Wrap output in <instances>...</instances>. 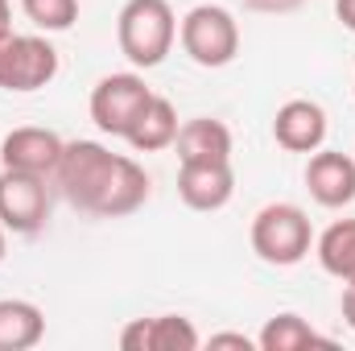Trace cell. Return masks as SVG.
<instances>
[{
	"instance_id": "4",
	"label": "cell",
	"mask_w": 355,
	"mask_h": 351,
	"mask_svg": "<svg viewBox=\"0 0 355 351\" xmlns=\"http://www.w3.org/2000/svg\"><path fill=\"white\" fill-rule=\"evenodd\" d=\"M178 42L194 67L219 71L240 54V21L223 4H194L178 25Z\"/></svg>"
},
{
	"instance_id": "11",
	"label": "cell",
	"mask_w": 355,
	"mask_h": 351,
	"mask_svg": "<svg viewBox=\"0 0 355 351\" xmlns=\"http://www.w3.org/2000/svg\"><path fill=\"white\" fill-rule=\"evenodd\" d=\"M327 112L314 99H285L272 116V141L285 153H314L327 141Z\"/></svg>"
},
{
	"instance_id": "3",
	"label": "cell",
	"mask_w": 355,
	"mask_h": 351,
	"mask_svg": "<svg viewBox=\"0 0 355 351\" xmlns=\"http://www.w3.org/2000/svg\"><path fill=\"white\" fill-rule=\"evenodd\" d=\"M248 240H252V252L265 264L289 268V264H302L310 257L314 228H310V215L297 203H268L252 215Z\"/></svg>"
},
{
	"instance_id": "15",
	"label": "cell",
	"mask_w": 355,
	"mask_h": 351,
	"mask_svg": "<svg viewBox=\"0 0 355 351\" xmlns=\"http://www.w3.org/2000/svg\"><path fill=\"white\" fill-rule=\"evenodd\" d=\"M46 335L42 306L25 298H0V351H29Z\"/></svg>"
},
{
	"instance_id": "22",
	"label": "cell",
	"mask_w": 355,
	"mask_h": 351,
	"mask_svg": "<svg viewBox=\"0 0 355 351\" xmlns=\"http://www.w3.org/2000/svg\"><path fill=\"white\" fill-rule=\"evenodd\" d=\"M335 17L355 33V0H335Z\"/></svg>"
},
{
	"instance_id": "8",
	"label": "cell",
	"mask_w": 355,
	"mask_h": 351,
	"mask_svg": "<svg viewBox=\"0 0 355 351\" xmlns=\"http://www.w3.org/2000/svg\"><path fill=\"white\" fill-rule=\"evenodd\" d=\"M62 137L54 128H12L0 141V170H21V174H37V178H54V166L62 157Z\"/></svg>"
},
{
	"instance_id": "5",
	"label": "cell",
	"mask_w": 355,
	"mask_h": 351,
	"mask_svg": "<svg viewBox=\"0 0 355 351\" xmlns=\"http://www.w3.org/2000/svg\"><path fill=\"white\" fill-rule=\"evenodd\" d=\"M58 75V50L42 33H8L0 37V91H42Z\"/></svg>"
},
{
	"instance_id": "6",
	"label": "cell",
	"mask_w": 355,
	"mask_h": 351,
	"mask_svg": "<svg viewBox=\"0 0 355 351\" xmlns=\"http://www.w3.org/2000/svg\"><path fill=\"white\" fill-rule=\"evenodd\" d=\"M149 99H153V91H149V83H145L137 71H116V75H103V79L91 87L87 108H91V120H95L99 132L124 141Z\"/></svg>"
},
{
	"instance_id": "16",
	"label": "cell",
	"mask_w": 355,
	"mask_h": 351,
	"mask_svg": "<svg viewBox=\"0 0 355 351\" xmlns=\"http://www.w3.org/2000/svg\"><path fill=\"white\" fill-rule=\"evenodd\" d=\"M314 257L335 281L355 285V219H335L314 240Z\"/></svg>"
},
{
	"instance_id": "1",
	"label": "cell",
	"mask_w": 355,
	"mask_h": 351,
	"mask_svg": "<svg viewBox=\"0 0 355 351\" xmlns=\"http://www.w3.org/2000/svg\"><path fill=\"white\" fill-rule=\"evenodd\" d=\"M50 186H58V194L75 211L95 219H124L149 198V174L132 157L112 153L99 141H67Z\"/></svg>"
},
{
	"instance_id": "14",
	"label": "cell",
	"mask_w": 355,
	"mask_h": 351,
	"mask_svg": "<svg viewBox=\"0 0 355 351\" xmlns=\"http://www.w3.org/2000/svg\"><path fill=\"white\" fill-rule=\"evenodd\" d=\"M178 108L166 99V95H153L149 103H145V112L137 116V124L128 128V145L137 149V153H162V149H170L178 141Z\"/></svg>"
},
{
	"instance_id": "7",
	"label": "cell",
	"mask_w": 355,
	"mask_h": 351,
	"mask_svg": "<svg viewBox=\"0 0 355 351\" xmlns=\"http://www.w3.org/2000/svg\"><path fill=\"white\" fill-rule=\"evenodd\" d=\"M50 219V178L0 170V223L12 236H37Z\"/></svg>"
},
{
	"instance_id": "21",
	"label": "cell",
	"mask_w": 355,
	"mask_h": 351,
	"mask_svg": "<svg viewBox=\"0 0 355 351\" xmlns=\"http://www.w3.org/2000/svg\"><path fill=\"white\" fill-rule=\"evenodd\" d=\"M339 310H343V323L355 331V285H347V289H343V302H339Z\"/></svg>"
},
{
	"instance_id": "18",
	"label": "cell",
	"mask_w": 355,
	"mask_h": 351,
	"mask_svg": "<svg viewBox=\"0 0 355 351\" xmlns=\"http://www.w3.org/2000/svg\"><path fill=\"white\" fill-rule=\"evenodd\" d=\"M21 12L42 33H67L79 21V0H21Z\"/></svg>"
},
{
	"instance_id": "9",
	"label": "cell",
	"mask_w": 355,
	"mask_h": 351,
	"mask_svg": "<svg viewBox=\"0 0 355 351\" xmlns=\"http://www.w3.org/2000/svg\"><path fill=\"white\" fill-rule=\"evenodd\" d=\"M236 194L232 162H182L178 166V198L190 211H223Z\"/></svg>"
},
{
	"instance_id": "23",
	"label": "cell",
	"mask_w": 355,
	"mask_h": 351,
	"mask_svg": "<svg viewBox=\"0 0 355 351\" xmlns=\"http://www.w3.org/2000/svg\"><path fill=\"white\" fill-rule=\"evenodd\" d=\"M8 33H12V4L0 0V37H8Z\"/></svg>"
},
{
	"instance_id": "2",
	"label": "cell",
	"mask_w": 355,
	"mask_h": 351,
	"mask_svg": "<svg viewBox=\"0 0 355 351\" xmlns=\"http://www.w3.org/2000/svg\"><path fill=\"white\" fill-rule=\"evenodd\" d=\"M116 42L137 71L162 67L178 42V17L170 0H128L116 17Z\"/></svg>"
},
{
	"instance_id": "13",
	"label": "cell",
	"mask_w": 355,
	"mask_h": 351,
	"mask_svg": "<svg viewBox=\"0 0 355 351\" xmlns=\"http://www.w3.org/2000/svg\"><path fill=\"white\" fill-rule=\"evenodd\" d=\"M178 166L182 162H232V128L215 116H194L178 128Z\"/></svg>"
},
{
	"instance_id": "10",
	"label": "cell",
	"mask_w": 355,
	"mask_h": 351,
	"mask_svg": "<svg viewBox=\"0 0 355 351\" xmlns=\"http://www.w3.org/2000/svg\"><path fill=\"white\" fill-rule=\"evenodd\" d=\"M306 190L318 207H347L355 203V157L339 149H314L306 162Z\"/></svg>"
},
{
	"instance_id": "12",
	"label": "cell",
	"mask_w": 355,
	"mask_h": 351,
	"mask_svg": "<svg viewBox=\"0 0 355 351\" xmlns=\"http://www.w3.org/2000/svg\"><path fill=\"white\" fill-rule=\"evenodd\" d=\"M124 351H198L202 339L190 318L182 314H153V318H132L120 331Z\"/></svg>"
},
{
	"instance_id": "19",
	"label": "cell",
	"mask_w": 355,
	"mask_h": 351,
	"mask_svg": "<svg viewBox=\"0 0 355 351\" xmlns=\"http://www.w3.org/2000/svg\"><path fill=\"white\" fill-rule=\"evenodd\" d=\"M306 0H244V8L248 12H268V17H281V12H293V8H302Z\"/></svg>"
},
{
	"instance_id": "17",
	"label": "cell",
	"mask_w": 355,
	"mask_h": 351,
	"mask_svg": "<svg viewBox=\"0 0 355 351\" xmlns=\"http://www.w3.org/2000/svg\"><path fill=\"white\" fill-rule=\"evenodd\" d=\"M257 348L261 351H306V348H331V339H322L302 314L285 310L277 318H268L257 335Z\"/></svg>"
},
{
	"instance_id": "24",
	"label": "cell",
	"mask_w": 355,
	"mask_h": 351,
	"mask_svg": "<svg viewBox=\"0 0 355 351\" xmlns=\"http://www.w3.org/2000/svg\"><path fill=\"white\" fill-rule=\"evenodd\" d=\"M4 248H8V232H4V223H0V261H4Z\"/></svg>"
},
{
	"instance_id": "20",
	"label": "cell",
	"mask_w": 355,
	"mask_h": 351,
	"mask_svg": "<svg viewBox=\"0 0 355 351\" xmlns=\"http://www.w3.org/2000/svg\"><path fill=\"white\" fill-rule=\"evenodd\" d=\"M207 348H240V351H252V348H257V339H248V335H240V331H219V335H211V339H207Z\"/></svg>"
}]
</instances>
